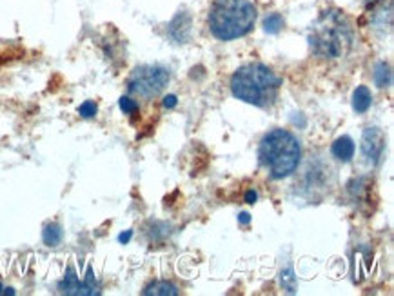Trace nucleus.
<instances>
[{
  "label": "nucleus",
  "mask_w": 394,
  "mask_h": 296,
  "mask_svg": "<svg viewBox=\"0 0 394 296\" xmlns=\"http://www.w3.org/2000/svg\"><path fill=\"white\" fill-rule=\"evenodd\" d=\"M309 44L315 55L322 58H340L351 49L353 29L340 11H323L312 24Z\"/></svg>",
  "instance_id": "f257e3e1"
},
{
  "label": "nucleus",
  "mask_w": 394,
  "mask_h": 296,
  "mask_svg": "<svg viewBox=\"0 0 394 296\" xmlns=\"http://www.w3.org/2000/svg\"><path fill=\"white\" fill-rule=\"evenodd\" d=\"M280 88L282 78L262 64H249L236 69L231 78V91L234 97L258 108L275 104Z\"/></svg>",
  "instance_id": "f03ea898"
},
{
  "label": "nucleus",
  "mask_w": 394,
  "mask_h": 296,
  "mask_svg": "<svg viewBox=\"0 0 394 296\" xmlns=\"http://www.w3.org/2000/svg\"><path fill=\"white\" fill-rule=\"evenodd\" d=\"M300 142L286 130L269 131L260 142V166L265 167L275 180H282L293 175L300 164Z\"/></svg>",
  "instance_id": "7ed1b4c3"
},
{
  "label": "nucleus",
  "mask_w": 394,
  "mask_h": 296,
  "mask_svg": "<svg viewBox=\"0 0 394 296\" xmlns=\"http://www.w3.org/2000/svg\"><path fill=\"white\" fill-rule=\"evenodd\" d=\"M208 22L218 40H234L245 37L254 27L256 8L249 0H214Z\"/></svg>",
  "instance_id": "20e7f679"
},
{
  "label": "nucleus",
  "mask_w": 394,
  "mask_h": 296,
  "mask_svg": "<svg viewBox=\"0 0 394 296\" xmlns=\"http://www.w3.org/2000/svg\"><path fill=\"white\" fill-rule=\"evenodd\" d=\"M169 82V71L160 66H140L133 71L127 82L131 93L140 97H155L166 88Z\"/></svg>",
  "instance_id": "39448f33"
},
{
  "label": "nucleus",
  "mask_w": 394,
  "mask_h": 296,
  "mask_svg": "<svg viewBox=\"0 0 394 296\" xmlns=\"http://www.w3.org/2000/svg\"><path fill=\"white\" fill-rule=\"evenodd\" d=\"M60 293L64 295H100L99 284L95 280L91 269L88 271V275L84 276V280H78L77 273L69 267L64 280L60 282Z\"/></svg>",
  "instance_id": "423d86ee"
},
{
  "label": "nucleus",
  "mask_w": 394,
  "mask_h": 296,
  "mask_svg": "<svg viewBox=\"0 0 394 296\" xmlns=\"http://www.w3.org/2000/svg\"><path fill=\"white\" fill-rule=\"evenodd\" d=\"M362 151L363 156L371 164H378L382 160L385 151V135L378 127H367L362 136Z\"/></svg>",
  "instance_id": "0eeeda50"
},
{
  "label": "nucleus",
  "mask_w": 394,
  "mask_h": 296,
  "mask_svg": "<svg viewBox=\"0 0 394 296\" xmlns=\"http://www.w3.org/2000/svg\"><path fill=\"white\" fill-rule=\"evenodd\" d=\"M354 142L353 138H349V136H340L336 140L332 142L331 146V153L334 158H338L340 162H349L354 156Z\"/></svg>",
  "instance_id": "6e6552de"
},
{
  "label": "nucleus",
  "mask_w": 394,
  "mask_h": 296,
  "mask_svg": "<svg viewBox=\"0 0 394 296\" xmlns=\"http://www.w3.org/2000/svg\"><path fill=\"white\" fill-rule=\"evenodd\" d=\"M371 104H373V95H371V91L365 86H360V88L354 89L353 110L356 113H365L371 108Z\"/></svg>",
  "instance_id": "1a4fd4ad"
},
{
  "label": "nucleus",
  "mask_w": 394,
  "mask_h": 296,
  "mask_svg": "<svg viewBox=\"0 0 394 296\" xmlns=\"http://www.w3.org/2000/svg\"><path fill=\"white\" fill-rule=\"evenodd\" d=\"M144 295H162V296H177L178 295V289L175 284H169V282H164V280H158V282H153L151 286H147L144 289Z\"/></svg>",
  "instance_id": "9d476101"
},
{
  "label": "nucleus",
  "mask_w": 394,
  "mask_h": 296,
  "mask_svg": "<svg viewBox=\"0 0 394 296\" xmlns=\"http://www.w3.org/2000/svg\"><path fill=\"white\" fill-rule=\"evenodd\" d=\"M62 227L58 223H47L44 227V233H42V238H44V244L47 247H57L60 242H62Z\"/></svg>",
  "instance_id": "9b49d317"
},
{
  "label": "nucleus",
  "mask_w": 394,
  "mask_h": 296,
  "mask_svg": "<svg viewBox=\"0 0 394 296\" xmlns=\"http://www.w3.org/2000/svg\"><path fill=\"white\" fill-rule=\"evenodd\" d=\"M374 82H376L378 88H389L393 84V71H391L389 64L380 62L374 68Z\"/></svg>",
  "instance_id": "f8f14e48"
},
{
  "label": "nucleus",
  "mask_w": 394,
  "mask_h": 296,
  "mask_svg": "<svg viewBox=\"0 0 394 296\" xmlns=\"http://www.w3.org/2000/svg\"><path fill=\"white\" fill-rule=\"evenodd\" d=\"M284 27V18H282L280 13H271L269 16H265L264 21V29L265 33H271V35H276Z\"/></svg>",
  "instance_id": "ddd939ff"
},
{
  "label": "nucleus",
  "mask_w": 394,
  "mask_h": 296,
  "mask_svg": "<svg viewBox=\"0 0 394 296\" xmlns=\"http://www.w3.org/2000/svg\"><path fill=\"white\" fill-rule=\"evenodd\" d=\"M280 280H282V286H284V289H287L289 293L296 291V278H295V275H293V269H291V267L286 271H282Z\"/></svg>",
  "instance_id": "4468645a"
},
{
  "label": "nucleus",
  "mask_w": 394,
  "mask_h": 296,
  "mask_svg": "<svg viewBox=\"0 0 394 296\" xmlns=\"http://www.w3.org/2000/svg\"><path fill=\"white\" fill-rule=\"evenodd\" d=\"M97 111H99V108H97V104L91 102V100L84 102V104L78 108V114H80L82 119H93L95 114H97Z\"/></svg>",
  "instance_id": "2eb2a0df"
},
{
  "label": "nucleus",
  "mask_w": 394,
  "mask_h": 296,
  "mask_svg": "<svg viewBox=\"0 0 394 296\" xmlns=\"http://www.w3.org/2000/svg\"><path fill=\"white\" fill-rule=\"evenodd\" d=\"M119 106L125 114H135L136 111H138V104H136L133 99H130V97H122V99L119 100Z\"/></svg>",
  "instance_id": "dca6fc26"
},
{
  "label": "nucleus",
  "mask_w": 394,
  "mask_h": 296,
  "mask_svg": "<svg viewBox=\"0 0 394 296\" xmlns=\"http://www.w3.org/2000/svg\"><path fill=\"white\" fill-rule=\"evenodd\" d=\"M177 104H178V100L175 95H167L166 99H164V108H166V110H171V108H175Z\"/></svg>",
  "instance_id": "f3484780"
},
{
  "label": "nucleus",
  "mask_w": 394,
  "mask_h": 296,
  "mask_svg": "<svg viewBox=\"0 0 394 296\" xmlns=\"http://www.w3.org/2000/svg\"><path fill=\"white\" fill-rule=\"evenodd\" d=\"M256 200H258V195H256V191H247V193H245V202L254 204Z\"/></svg>",
  "instance_id": "a211bd4d"
},
{
  "label": "nucleus",
  "mask_w": 394,
  "mask_h": 296,
  "mask_svg": "<svg viewBox=\"0 0 394 296\" xmlns=\"http://www.w3.org/2000/svg\"><path fill=\"white\" fill-rule=\"evenodd\" d=\"M131 236H133V231H125V233H122L119 236V242L120 244H127L131 240Z\"/></svg>",
  "instance_id": "6ab92c4d"
},
{
  "label": "nucleus",
  "mask_w": 394,
  "mask_h": 296,
  "mask_svg": "<svg viewBox=\"0 0 394 296\" xmlns=\"http://www.w3.org/2000/svg\"><path fill=\"white\" fill-rule=\"evenodd\" d=\"M238 222L244 223V225H247V223L251 222V214L249 213H240L238 214Z\"/></svg>",
  "instance_id": "aec40b11"
},
{
  "label": "nucleus",
  "mask_w": 394,
  "mask_h": 296,
  "mask_svg": "<svg viewBox=\"0 0 394 296\" xmlns=\"http://www.w3.org/2000/svg\"><path fill=\"white\" fill-rule=\"evenodd\" d=\"M4 291H5L4 286H2V284H0V295H4Z\"/></svg>",
  "instance_id": "412c9836"
}]
</instances>
